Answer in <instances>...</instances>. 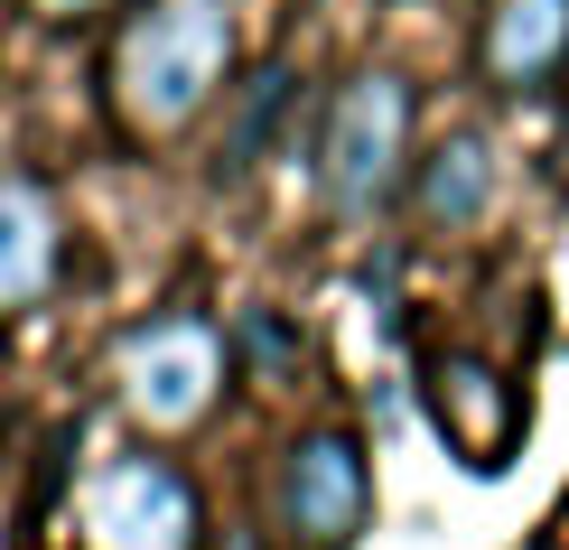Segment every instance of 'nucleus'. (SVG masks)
Wrapping results in <instances>:
<instances>
[{
    "instance_id": "1",
    "label": "nucleus",
    "mask_w": 569,
    "mask_h": 550,
    "mask_svg": "<svg viewBox=\"0 0 569 550\" xmlns=\"http://www.w3.org/2000/svg\"><path fill=\"white\" fill-rule=\"evenodd\" d=\"M233 57H243V29H233V0H140L112 38V112H122L131 140H178L216 93H233Z\"/></svg>"
},
{
    "instance_id": "2",
    "label": "nucleus",
    "mask_w": 569,
    "mask_h": 550,
    "mask_svg": "<svg viewBox=\"0 0 569 550\" xmlns=\"http://www.w3.org/2000/svg\"><path fill=\"white\" fill-rule=\"evenodd\" d=\"M411 76H392V66H365V76H346L327 93V122H318V197L337 224H373L401 187H411Z\"/></svg>"
},
{
    "instance_id": "3",
    "label": "nucleus",
    "mask_w": 569,
    "mask_h": 550,
    "mask_svg": "<svg viewBox=\"0 0 569 550\" xmlns=\"http://www.w3.org/2000/svg\"><path fill=\"white\" fill-rule=\"evenodd\" d=\"M122 411L150 439H187V429L216 420L224 382H233V327H216L206 308H169V318H140L122 337Z\"/></svg>"
},
{
    "instance_id": "4",
    "label": "nucleus",
    "mask_w": 569,
    "mask_h": 550,
    "mask_svg": "<svg viewBox=\"0 0 569 550\" xmlns=\"http://www.w3.org/2000/svg\"><path fill=\"white\" fill-rule=\"evenodd\" d=\"M84 541L93 550H206V494L159 448H122L84 486Z\"/></svg>"
},
{
    "instance_id": "5",
    "label": "nucleus",
    "mask_w": 569,
    "mask_h": 550,
    "mask_svg": "<svg viewBox=\"0 0 569 550\" xmlns=\"http://www.w3.org/2000/svg\"><path fill=\"white\" fill-rule=\"evenodd\" d=\"M280 532H290L299 550H346L355 532H365L373 513V467H365V439L355 429H299L290 448H280Z\"/></svg>"
},
{
    "instance_id": "6",
    "label": "nucleus",
    "mask_w": 569,
    "mask_h": 550,
    "mask_svg": "<svg viewBox=\"0 0 569 550\" xmlns=\"http://www.w3.org/2000/svg\"><path fill=\"white\" fill-rule=\"evenodd\" d=\"M430 420H439V439L458 448L477 476H495L513 458V439H523V392H513V373L505 364H486V354H467V346H448L430 354Z\"/></svg>"
},
{
    "instance_id": "7",
    "label": "nucleus",
    "mask_w": 569,
    "mask_h": 550,
    "mask_svg": "<svg viewBox=\"0 0 569 550\" xmlns=\"http://www.w3.org/2000/svg\"><path fill=\"white\" fill-rule=\"evenodd\" d=\"M66 280V214L38 178H0V318L19 308H47Z\"/></svg>"
},
{
    "instance_id": "8",
    "label": "nucleus",
    "mask_w": 569,
    "mask_h": 550,
    "mask_svg": "<svg viewBox=\"0 0 569 550\" xmlns=\"http://www.w3.org/2000/svg\"><path fill=\"white\" fill-rule=\"evenodd\" d=\"M477 66L495 93H551L569 76V0H495Z\"/></svg>"
},
{
    "instance_id": "9",
    "label": "nucleus",
    "mask_w": 569,
    "mask_h": 550,
    "mask_svg": "<svg viewBox=\"0 0 569 550\" xmlns=\"http://www.w3.org/2000/svg\"><path fill=\"white\" fill-rule=\"evenodd\" d=\"M486 206H495V140H486V131L430 140L420 169H411V214H420L430 233H477Z\"/></svg>"
},
{
    "instance_id": "10",
    "label": "nucleus",
    "mask_w": 569,
    "mask_h": 550,
    "mask_svg": "<svg viewBox=\"0 0 569 550\" xmlns=\"http://www.w3.org/2000/svg\"><path fill=\"white\" fill-rule=\"evenodd\" d=\"M290 103H299V66H290V57H262L243 84L224 93V140H216V178H224V187H243V178L271 159Z\"/></svg>"
},
{
    "instance_id": "11",
    "label": "nucleus",
    "mask_w": 569,
    "mask_h": 550,
    "mask_svg": "<svg viewBox=\"0 0 569 550\" xmlns=\"http://www.w3.org/2000/svg\"><path fill=\"white\" fill-rule=\"evenodd\" d=\"M233 364H243L252 382H290L308 364V337L280 318V308H243V318H233Z\"/></svg>"
},
{
    "instance_id": "12",
    "label": "nucleus",
    "mask_w": 569,
    "mask_h": 550,
    "mask_svg": "<svg viewBox=\"0 0 569 550\" xmlns=\"http://www.w3.org/2000/svg\"><path fill=\"white\" fill-rule=\"evenodd\" d=\"M38 19H93V10H112V0H29Z\"/></svg>"
},
{
    "instance_id": "13",
    "label": "nucleus",
    "mask_w": 569,
    "mask_h": 550,
    "mask_svg": "<svg viewBox=\"0 0 569 550\" xmlns=\"http://www.w3.org/2000/svg\"><path fill=\"white\" fill-rule=\"evenodd\" d=\"M206 550H262V541H252V532H216V541H206Z\"/></svg>"
}]
</instances>
